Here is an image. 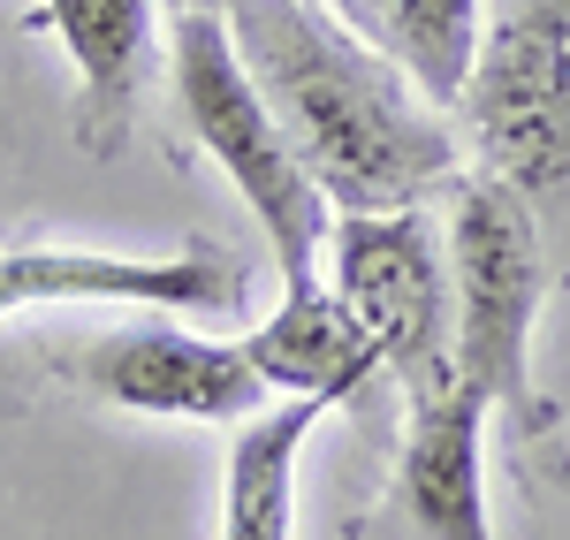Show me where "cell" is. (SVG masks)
<instances>
[{
  "mask_svg": "<svg viewBox=\"0 0 570 540\" xmlns=\"http://www.w3.org/2000/svg\"><path fill=\"white\" fill-rule=\"evenodd\" d=\"M220 16L327 206L389 214L464 176L456 130L419 107L426 91L411 85V69L365 46L327 0H228Z\"/></svg>",
  "mask_w": 570,
  "mask_h": 540,
  "instance_id": "6da1fadb",
  "label": "cell"
},
{
  "mask_svg": "<svg viewBox=\"0 0 570 540\" xmlns=\"http://www.w3.org/2000/svg\"><path fill=\"white\" fill-rule=\"evenodd\" d=\"M168 77H176V107H183V122H190V137L220 160V176L236 183V198L266 228L289 289L320 282L327 190L312 183V168L297 160L289 130L274 122V107L259 99V85H252L244 53L228 39V16L220 8L168 16Z\"/></svg>",
  "mask_w": 570,
  "mask_h": 540,
  "instance_id": "7a4b0ae2",
  "label": "cell"
},
{
  "mask_svg": "<svg viewBox=\"0 0 570 540\" xmlns=\"http://www.w3.org/2000/svg\"><path fill=\"white\" fill-rule=\"evenodd\" d=\"M449 297H456V373H472L487 404L518 426H540L532 396V320L548 297V252L532 206L494 176L449 183Z\"/></svg>",
  "mask_w": 570,
  "mask_h": 540,
  "instance_id": "3957f363",
  "label": "cell"
},
{
  "mask_svg": "<svg viewBox=\"0 0 570 540\" xmlns=\"http://www.w3.org/2000/svg\"><path fill=\"white\" fill-rule=\"evenodd\" d=\"M449 115L480 176L510 183L525 206H570V0H510L480 31Z\"/></svg>",
  "mask_w": 570,
  "mask_h": 540,
  "instance_id": "277c9868",
  "label": "cell"
},
{
  "mask_svg": "<svg viewBox=\"0 0 570 540\" xmlns=\"http://www.w3.org/2000/svg\"><path fill=\"white\" fill-rule=\"evenodd\" d=\"M327 282L351 305L403 396L456 373V297H449V244L419 206L389 214H335L327 222Z\"/></svg>",
  "mask_w": 570,
  "mask_h": 540,
  "instance_id": "5b68a950",
  "label": "cell"
},
{
  "mask_svg": "<svg viewBox=\"0 0 570 540\" xmlns=\"http://www.w3.org/2000/svg\"><path fill=\"white\" fill-rule=\"evenodd\" d=\"M487 389L449 373L403 396V450L351 540H494L487 526Z\"/></svg>",
  "mask_w": 570,
  "mask_h": 540,
  "instance_id": "8992f818",
  "label": "cell"
},
{
  "mask_svg": "<svg viewBox=\"0 0 570 540\" xmlns=\"http://www.w3.org/2000/svg\"><path fill=\"white\" fill-rule=\"evenodd\" d=\"M77 389H91L115 411L145 419H206V426H244L266 404L259 365L244 359V343H206L183 335L168 320L115 327L77 351Z\"/></svg>",
  "mask_w": 570,
  "mask_h": 540,
  "instance_id": "52a82bcc",
  "label": "cell"
},
{
  "mask_svg": "<svg viewBox=\"0 0 570 540\" xmlns=\"http://www.w3.org/2000/svg\"><path fill=\"white\" fill-rule=\"evenodd\" d=\"M252 282L236 252L190 236L168 259L122 252H0V313L31 305H145V313H244Z\"/></svg>",
  "mask_w": 570,
  "mask_h": 540,
  "instance_id": "ba28073f",
  "label": "cell"
},
{
  "mask_svg": "<svg viewBox=\"0 0 570 540\" xmlns=\"http://www.w3.org/2000/svg\"><path fill=\"white\" fill-rule=\"evenodd\" d=\"M23 23L69 46V61H77V145L91 160H115L130 145L137 99L153 85V0H39Z\"/></svg>",
  "mask_w": 570,
  "mask_h": 540,
  "instance_id": "9c48e42d",
  "label": "cell"
},
{
  "mask_svg": "<svg viewBox=\"0 0 570 540\" xmlns=\"http://www.w3.org/2000/svg\"><path fill=\"white\" fill-rule=\"evenodd\" d=\"M244 359L259 365L266 389H282V396H327V404H351L373 373H389L373 327L335 297V282L327 289L320 282L289 289L282 313L244 335Z\"/></svg>",
  "mask_w": 570,
  "mask_h": 540,
  "instance_id": "30bf717a",
  "label": "cell"
},
{
  "mask_svg": "<svg viewBox=\"0 0 570 540\" xmlns=\"http://www.w3.org/2000/svg\"><path fill=\"white\" fill-rule=\"evenodd\" d=\"M327 411H335L327 396H282L274 411L244 419V434L228 442V472H220V540H289L297 456Z\"/></svg>",
  "mask_w": 570,
  "mask_h": 540,
  "instance_id": "8fae6325",
  "label": "cell"
},
{
  "mask_svg": "<svg viewBox=\"0 0 570 540\" xmlns=\"http://www.w3.org/2000/svg\"><path fill=\"white\" fill-rule=\"evenodd\" d=\"M365 46H381L395 69H411V85L434 107L464 99V77L480 61V0H327Z\"/></svg>",
  "mask_w": 570,
  "mask_h": 540,
  "instance_id": "7c38bea8",
  "label": "cell"
},
{
  "mask_svg": "<svg viewBox=\"0 0 570 540\" xmlns=\"http://www.w3.org/2000/svg\"><path fill=\"white\" fill-rule=\"evenodd\" d=\"M548 480H556V488L570 495V450H556V456H548Z\"/></svg>",
  "mask_w": 570,
  "mask_h": 540,
  "instance_id": "4fadbf2b",
  "label": "cell"
},
{
  "mask_svg": "<svg viewBox=\"0 0 570 540\" xmlns=\"http://www.w3.org/2000/svg\"><path fill=\"white\" fill-rule=\"evenodd\" d=\"M190 8H228V0H168V16H190Z\"/></svg>",
  "mask_w": 570,
  "mask_h": 540,
  "instance_id": "5bb4252c",
  "label": "cell"
}]
</instances>
